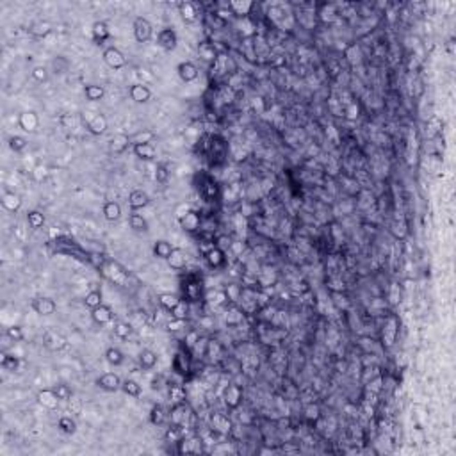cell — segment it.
Instances as JSON below:
<instances>
[{
    "label": "cell",
    "mask_w": 456,
    "mask_h": 456,
    "mask_svg": "<svg viewBox=\"0 0 456 456\" xmlns=\"http://www.w3.org/2000/svg\"><path fill=\"white\" fill-rule=\"evenodd\" d=\"M0 365H2L6 371H16L18 365H20V360H18L14 355L2 353V358H0Z\"/></svg>",
    "instance_id": "db71d44e"
},
{
    "label": "cell",
    "mask_w": 456,
    "mask_h": 456,
    "mask_svg": "<svg viewBox=\"0 0 456 456\" xmlns=\"http://www.w3.org/2000/svg\"><path fill=\"white\" fill-rule=\"evenodd\" d=\"M31 306L38 316H45V317L57 312V303H55V300H52V298H48V296L34 298V300L31 301Z\"/></svg>",
    "instance_id": "7c38bea8"
},
{
    "label": "cell",
    "mask_w": 456,
    "mask_h": 456,
    "mask_svg": "<svg viewBox=\"0 0 456 456\" xmlns=\"http://www.w3.org/2000/svg\"><path fill=\"white\" fill-rule=\"evenodd\" d=\"M157 45H159L162 50L166 52H173L175 48H177L178 45V36L177 32L173 31L171 27H164L159 31V34H157Z\"/></svg>",
    "instance_id": "4fadbf2b"
},
{
    "label": "cell",
    "mask_w": 456,
    "mask_h": 456,
    "mask_svg": "<svg viewBox=\"0 0 456 456\" xmlns=\"http://www.w3.org/2000/svg\"><path fill=\"white\" fill-rule=\"evenodd\" d=\"M191 417V408L188 406V403H175L171 406L170 413H168V419H170L171 424L180 426V428H185L188 426V421Z\"/></svg>",
    "instance_id": "5b68a950"
},
{
    "label": "cell",
    "mask_w": 456,
    "mask_h": 456,
    "mask_svg": "<svg viewBox=\"0 0 456 456\" xmlns=\"http://www.w3.org/2000/svg\"><path fill=\"white\" fill-rule=\"evenodd\" d=\"M242 398H244V390H242L241 385L237 383H228L223 390V401L230 410H235L241 406Z\"/></svg>",
    "instance_id": "3957f363"
},
{
    "label": "cell",
    "mask_w": 456,
    "mask_h": 456,
    "mask_svg": "<svg viewBox=\"0 0 456 456\" xmlns=\"http://www.w3.org/2000/svg\"><path fill=\"white\" fill-rule=\"evenodd\" d=\"M0 201H2V207L6 209L7 212H18L22 209V196L16 193H11V191L4 193Z\"/></svg>",
    "instance_id": "484cf974"
},
{
    "label": "cell",
    "mask_w": 456,
    "mask_h": 456,
    "mask_svg": "<svg viewBox=\"0 0 456 456\" xmlns=\"http://www.w3.org/2000/svg\"><path fill=\"white\" fill-rule=\"evenodd\" d=\"M121 378H119L118 375H114V372H103L102 376H98V380H96V385H98L102 390L106 392H116L121 388Z\"/></svg>",
    "instance_id": "ac0fdd59"
},
{
    "label": "cell",
    "mask_w": 456,
    "mask_h": 456,
    "mask_svg": "<svg viewBox=\"0 0 456 456\" xmlns=\"http://www.w3.org/2000/svg\"><path fill=\"white\" fill-rule=\"evenodd\" d=\"M129 95H130V98H132L136 103H147L148 100L152 98V89L148 88L147 84H141V82H137V84L130 86Z\"/></svg>",
    "instance_id": "cb8c5ba5"
},
{
    "label": "cell",
    "mask_w": 456,
    "mask_h": 456,
    "mask_svg": "<svg viewBox=\"0 0 456 456\" xmlns=\"http://www.w3.org/2000/svg\"><path fill=\"white\" fill-rule=\"evenodd\" d=\"M232 421L225 413H212L211 417V429L212 435H228L232 431Z\"/></svg>",
    "instance_id": "2e32d148"
},
{
    "label": "cell",
    "mask_w": 456,
    "mask_h": 456,
    "mask_svg": "<svg viewBox=\"0 0 456 456\" xmlns=\"http://www.w3.org/2000/svg\"><path fill=\"white\" fill-rule=\"evenodd\" d=\"M152 252H153V257H157V259L168 260V259H170V255H171V252H173V246H171V242L160 239V241L153 242Z\"/></svg>",
    "instance_id": "1f68e13d"
},
{
    "label": "cell",
    "mask_w": 456,
    "mask_h": 456,
    "mask_svg": "<svg viewBox=\"0 0 456 456\" xmlns=\"http://www.w3.org/2000/svg\"><path fill=\"white\" fill-rule=\"evenodd\" d=\"M225 66H226V73H235V72H237V65H235V61L232 57H226Z\"/></svg>",
    "instance_id": "03108f58"
},
{
    "label": "cell",
    "mask_w": 456,
    "mask_h": 456,
    "mask_svg": "<svg viewBox=\"0 0 456 456\" xmlns=\"http://www.w3.org/2000/svg\"><path fill=\"white\" fill-rule=\"evenodd\" d=\"M170 399L175 403H184L188 399V392L182 385H170Z\"/></svg>",
    "instance_id": "c3c4849f"
},
{
    "label": "cell",
    "mask_w": 456,
    "mask_h": 456,
    "mask_svg": "<svg viewBox=\"0 0 456 456\" xmlns=\"http://www.w3.org/2000/svg\"><path fill=\"white\" fill-rule=\"evenodd\" d=\"M137 360H139L141 369H144V371H152V369L157 365V353L147 347V349H143L139 353V358H137Z\"/></svg>",
    "instance_id": "d6a6232c"
},
{
    "label": "cell",
    "mask_w": 456,
    "mask_h": 456,
    "mask_svg": "<svg viewBox=\"0 0 456 456\" xmlns=\"http://www.w3.org/2000/svg\"><path fill=\"white\" fill-rule=\"evenodd\" d=\"M157 301H159V305L162 306L164 310L171 312L175 306L180 303V298H178L177 294H173V293H160L159 296H157Z\"/></svg>",
    "instance_id": "836d02e7"
},
{
    "label": "cell",
    "mask_w": 456,
    "mask_h": 456,
    "mask_svg": "<svg viewBox=\"0 0 456 456\" xmlns=\"http://www.w3.org/2000/svg\"><path fill=\"white\" fill-rule=\"evenodd\" d=\"M100 271H102L103 275H106L107 278L111 280V282L118 283V285H123V283H125V280L129 278V273H127L125 269L119 266L118 262H114V260H107V262L103 264V267L100 269Z\"/></svg>",
    "instance_id": "30bf717a"
},
{
    "label": "cell",
    "mask_w": 456,
    "mask_h": 456,
    "mask_svg": "<svg viewBox=\"0 0 456 456\" xmlns=\"http://www.w3.org/2000/svg\"><path fill=\"white\" fill-rule=\"evenodd\" d=\"M203 260L211 269H221L226 264V252L219 246L212 244L211 248L203 252Z\"/></svg>",
    "instance_id": "277c9868"
},
{
    "label": "cell",
    "mask_w": 456,
    "mask_h": 456,
    "mask_svg": "<svg viewBox=\"0 0 456 456\" xmlns=\"http://www.w3.org/2000/svg\"><path fill=\"white\" fill-rule=\"evenodd\" d=\"M177 73H178V77H180L182 82L189 84V82L196 80L198 75H200V70H198V66L194 65V63L184 61V63H180V65L177 66Z\"/></svg>",
    "instance_id": "ffe728a7"
},
{
    "label": "cell",
    "mask_w": 456,
    "mask_h": 456,
    "mask_svg": "<svg viewBox=\"0 0 456 456\" xmlns=\"http://www.w3.org/2000/svg\"><path fill=\"white\" fill-rule=\"evenodd\" d=\"M188 316H189V301L180 300V303H178L173 310H171V317H177V319H185V321H188Z\"/></svg>",
    "instance_id": "11a10c76"
},
{
    "label": "cell",
    "mask_w": 456,
    "mask_h": 456,
    "mask_svg": "<svg viewBox=\"0 0 456 456\" xmlns=\"http://www.w3.org/2000/svg\"><path fill=\"white\" fill-rule=\"evenodd\" d=\"M168 421V412L162 405H153L150 410V422L153 426H162Z\"/></svg>",
    "instance_id": "f35d334b"
},
{
    "label": "cell",
    "mask_w": 456,
    "mask_h": 456,
    "mask_svg": "<svg viewBox=\"0 0 456 456\" xmlns=\"http://www.w3.org/2000/svg\"><path fill=\"white\" fill-rule=\"evenodd\" d=\"M198 341H200V334H198L196 330L188 331V334H185V339H184V342H185V349H188V351H193Z\"/></svg>",
    "instance_id": "6125c7cd"
},
{
    "label": "cell",
    "mask_w": 456,
    "mask_h": 456,
    "mask_svg": "<svg viewBox=\"0 0 456 456\" xmlns=\"http://www.w3.org/2000/svg\"><path fill=\"white\" fill-rule=\"evenodd\" d=\"M84 96L89 102H100L106 96V89H103V86L98 84H88L84 88Z\"/></svg>",
    "instance_id": "e575fe53"
},
{
    "label": "cell",
    "mask_w": 456,
    "mask_h": 456,
    "mask_svg": "<svg viewBox=\"0 0 456 456\" xmlns=\"http://www.w3.org/2000/svg\"><path fill=\"white\" fill-rule=\"evenodd\" d=\"M113 331L119 341H127V339H130V335H132L134 328H132V324L127 323V321H118V323L114 324Z\"/></svg>",
    "instance_id": "ab89813d"
},
{
    "label": "cell",
    "mask_w": 456,
    "mask_h": 456,
    "mask_svg": "<svg viewBox=\"0 0 456 456\" xmlns=\"http://www.w3.org/2000/svg\"><path fill=\"white\" fill-rule=\"evenodd\" d=\"M6 335L11 339V341H14V342H22V341H24V339H25L24 328H22V326H18V324H13V326H9V328H7Z\"/></svg>",
    "instance_id": "94428289"
},
{
    "label": "cell",
    "mask_w": 456,
    "mask_h": 456,
    "mask_svg": "<svg viewBox=\"0 0 456 456\" xmlns=\"http://www.w3.org/2000/svg\"><path fill=\"white\" fill-rule=\"evenodd\" d=\"M185 301H200L201 300V283L200 282H188L184 285Z\"/></svg>",
    "instance_id": "d590c367"
},
{
    "label": "cell",
    "mask_w": 456,
    "mask_h": 456,
    "mask_svg": "<svg viewBox=\"0 0 456 456\" xmlns=\"http://www.w3.org/2000/svg\"><path fill=\"white\" fill-rule=\"evenodd\" d=\"M184 437H185V431H184V428H180V426L171 424L170 428H168V431H166V440H168V442L177 444V442H180Z\"/></svg>",
    "instance_id": "f907efd6"
},
{
    "label": "cell",
    "mask_w": 456,
    "mask_h": 456,
    "mask_svg": "<svg viewBox=\"0 0 456 456\" xmlns=\"http://www.w3.org/2000/svg\"><path fill=\"white\" fill-rule=\"evenodd\" d=\"M29 32H31L34 38H45V36H48L52 32V25L43 20L36 22V24H32L31 27H29Z\"/></svg>",
    "instance_id": "7bdbcfd3"
},
{
    "label": "cell",
    "mask_w": 456,
    "mask_h": 456,
    "mask_svg": "<svg viewBox=\"0 0 456 456\" xmlns=\"http://www.w3.org/2000/svg\"><path fill=\"white\" fill-rule=\"evenodd\" d=\"M82 123V116L78 114H63L61 116V125L65 129H77Z\"/></svg>",
    "instance_id": "9f6ffc18"
},
{
    "label": "cell",
    "mask_w": 456,
    "mask_h": 456,
    "mask_svg": "<svg viewBox=\"0 0 456 456\" xmlns=\"http://www.w3.org/2000/svg\"><path fill=\"white\" fill-rule=\"evenodd\" d=\"M18 127H20L24 132H36L39 127V118L34 111H24L20 116H18Z\"/></svg>",
    "instance_id": "e0dca14e"
},
{
    "label": "cell",
    "mask_w": 456,
    "mask_h": 456,
    "mask_svg": "<svg viewBox=\"0 0 456 456\" xmlns=\"http://www.w3.org/2000/svg\"><path fill=\"white\" fill-rule=\"evenodd\" d=\"M43 346L47 347L48 351H54V353H57V351L66 349V346H68V341H66L65 335H61L59 331L47 330L43 334Z\"/></svg>",
    "instance_id": "8fae6325"
},
{
    "label": "cell",
    "mask_w": 456,
    "mask_h": 456,
    "mask_svg": "<svg viewBox=\"0 0 456 456\" xmlns=\"http://www.w3.org/2000/svg\"><path fill=\"white\" fill-rule=\"evenodd\" d=\"M91 38L96 45H102L103 41H107L111 38V31L107 27L106 22H95L91 27Z\"/></svg>",
    "instance_id": "4316f807"
},
{
    "label": "cell",
    "mask_w": 456,
    "mask_h": 456,
    "mask_svg": "<svg viewBox=\"0 0 456 456\" xmlns=\"http://www.w3.org/2000/svg\"><path fill=\"white\" fill-rule=\"evenodd\" d=\"M205 300L209 301V303L211 305H225L228 300H230V298H228V294H226V291H221V289H216V291H211V293L207 294V296H205Z\"/></svg>",
    "instance_id": "7dc6e473"
},
{
    "label": "cell",
    "mask_w": 456,
    "mask_h": 456,
    "mask_svg": "<svg viewBox=\"0 0 456 456\" xmlns=\"http://www.w3.org/2000/svg\"><path fill=\"white\" fill-rule=\"evenodd\" d=\"M178 454H200L203 453V440L200 437H184L180 442L175 444Z\"/></svg>",
    "instance_id": "ba28073f"
},
{
    "label": "cell",
    "mask_w": 456,
    "mask_h": 456,
    "mask_svg": "<svg viewBox=\"0 0 456 456\" xmlns=\"http://www.w3.org/2000/svg\"><path fill=\"white\" fill-rule=\"evenodd\" d=\"M91 319L95 324H100V326H103V324H109L113 323L114 319V314H113V308H111L109 305L102 303L100 306H96V308L91 310Z\"/></svg>",
    "instance_id": "d6986e66"
},
{
    "label": "cell",
    "mask_w": 456,
    "mask_h": 456,
    "mask_svg": "<svg viewBox=\"0 0 456 456\" xmlns=\"http://www.w3.org/2000/svg\"><path fill=\"white\" fill-rule=\"evenodd\" d=\"M178 13L185 24H194L200 16V7L196 2H180L178 4Z\"/></svg>",
    "instance_id": "603a6c76"
},
{
    "label": "cell",
    "mask_w": 456,
    "mask_h": 456,
    "mask_svg": "<svg viewBox=\"0 0 456 456\" xmlns=\"http://www.w3.org/2000/svg\"><path fill=\"white\" fill-rule=\"evenodd\" d=\"M166 262L173 271H182V269H185V266H188V257H185V253L182 252L180 248H173V252H171L170 259H168Z\"/></svg>",
    "instance_id": "83f0119b"
},
{
    "label": "cell",
    "mask_w": 456,
    "mask_h": 456,
    "mask_svg": "<svg viewBox=\"0 0 456 456\" xmlns=\"http://www.w3.org/2000/svg\"><path fill=\"white\" fill-rule=\"evenodd\" d=\"M132 147V141H130V136L127 134H116L113 139L109 141V150L114 155H119V153H125L129 148Z\"/></svg>",
    "instance_id": "d4e9b609"
},
{
    "label": "cell",
    "mask_w": 456,
    "mask_h": 456,
    "mask_svg": "<svg viewBox=\"0 0 456 456\" xmlns=\"http://www.w3.org/2000/svg\"><path fill=\"white\" fill-rule=\"evenodd\" d=\"M155 180L159 182V184H166V182L170 180V171H168V168L164 166V164H159V166L155 168Z\"/></svg>",
    "instance_id": "be15d7a7"
},
{
    "label": "cell",
    "mask_w": 456,
    "mask_h": 456,
    "mask_svg": "<svg viewBox=\"0 0 456 456\" xmlns=\"http://www.w3.org/2000/svg\"><path fill=\"white\" fill-rule=\"evenodd\" d=\"M121 390L125 392L127 396H130V398H139V396L143 394V387H141L136 380H125L121 383Z\"/></svg>",
    "instance_id": "f6af8a7d"
},
{
    "label": "cell",
    "mask_w": 456,
    "mask_h": 456,
    "mask_svg": "<svg viewBox=\"0 0 456 456\" xmlns=\"http://www.w3.org/2000/svg\"><path fill=\"white\" fill-rule=\"evenodd\" d=\"M102 214L107 221L111 223L118 221V219L121 218V205H119L118 201H106L102 207Z\"/></svg>",
    "instance_id": "4dcf8cb0"
},
{
    "label": "cell",
    "mask_w": 456,
    "mask_h": 456,
    "mask_svg": "<svg viewBox=\"0 0 456 456\" xmlns=\"http://www.w3.org/2000/svg\"><path fill=\"white\" fill-rule=\"evenodd\" d=\"M129 225L134 232H148V221L143 218V214H137L134 211L129 216Z\"/></svg>",
    "instance_id": "60d3db41"
},
{
    "label": "cell",
    "mask_w": 456,
    "mask_h": 456,
    "mask_svg": "<svg viewBox=\"0 0 456 456\" xmlns=\"http://www.w3.org/2000/svg\"><path fill=\"white\" fill-rule=\"evenodd\" d=\"M54 390H55V394L59 396L61 401H70V399L73 398V390L70 388V385H66V383H57L54 387Z\"/></svg>",
    "instance_id": "6f0895ef"
},
{
    "label": "cell",
    "mask_w": 456,
    "mask_h": 456,
    "mask_svg": "<svg viewBox=\"0 0 456 456\" xmlns=\"http://www.w3.org/2000/svg\"><path fill=\"white\" fill-rule=\"evenodd\" d=\"M255 6L257 4L253 0H234V2L226 4V9L235 16H248L255 9Z\"/></svg>",
    "instance_id": "44dd1931"
},
{
    "label": "cell",
    "mask_w": 456,
    "mask_h": 456,
    "mask_svg": "<svg viewBox=\"0 0 456 456\" xmlns=\"http://www.w3.org/2000/svg\"><path fill=\"white\" fill-rule=\"evenodd\" d=\"M303 417L308 424H316V422L321 419V406L317 405V403H310V405H306L303 410Z\"/></svg>",
    "instance_id": "ee69618b"
},
{
    "label": "cell",
    "mask_w": 456,
    "mask_h": 456,
    "mask_svg": "<svg viewBox=\"0 0 456 456\" xmlns=\"http://www.w3.org/2000/svg\"><path fill=\"white\" fill-rule=\"evenodd\" d=\"M27 223L31 228H34V230H39V228H43L45 225V214L39 211H31L27 214Z\"/></svg>",
    "instance_id": "816d5d0a"
},
{
    "label": "cell",
    "mask_w": 456,
    "mask_h": 456,
    "mask_svg": "<svg viewBox=\"0 0 456 456\" xmlns=\"http://www.w3.org/2000/svg\"><path fill=\"white\" fill-rule=\"evenodd\" d=\"M157 139V134L153 132L150 129H143L139 132H136L134 136H130V141H132V147L134 144H143V143H153Z\"/></svg>",
    "instance_id": "74e56055"
},
{
    "label": "cell",
    "mask_w": 456,
    "mask_h": 456,
    "mask_svg": "<svg viewBox=\"0 0 456 456\" xmlns=\"http://www.w3.org/2000/svg\"><path fill=\"white\" fill-rule=\"evenodd\" d=\"M150 203V196H148L147 191L143 189H134L132 193L129 194V207L132 209L134 212L141 211V209L148 207Z\"/></svg>",
    "instance_id": "7402d4cb"
},
{
    "label": "cell",
    "mask_w": 456,
    "mask_h": 456,
    "mask_svg": "<svg viewBox=\"0 0 456 456\" xmlns=\"http://www.w3.org/2000/svg\"><path fill=\"white\" fill-rule=\"evenodd\" d=\"M399 334V321L396 316H388L387 321H385V326L381 330V342H383L385 347H392L398 339Z\"/></svg>",
    "instance_id": "8992f818"
},
{
    "label": "cell",
    "mask_w": 456,
    "mask_h": 456,
    "mask_svg": "<svg viewBox=\"0 0 456 456\" xmlns=\"http://www.w3.org/2000/svg\"><path fill=\"white\" fill-rule=\"evenodd\" d=\"M134 153L137 159L141 160H153L157 157V148L153 143H143V144H134L132 147Z\"/></svg>",
    "instance_id": "f1b7e54d"
},
{
    "label": "cell",
    "mask_w": 456,
    "mask_h": 456,
    "mask_svg": "<svg viewBox=\"0 0 456 456\" xmlns=\"http://www.w3.org/2000/svg\"><path fill=\"white\" fill-rule=\"evenodd\" d=\"M132 29H134V38H136L137 43H147V41L152 39L153 25L147 20V18L137 16L136 20H134Z\"/></svg>",
    "instance_id": "9c48e42d"
},
{
    "label": "cell",
    "mask_w": 456,
    "mask_h": 456,
    "mask_svg": "<svg viewBox=\"0 0 456 456\" xmlns=\"http://www.w3.org/2000/svg\"><path fill=\"white\" fill-rule=\"evenodd\" d=\"M171 369L178 375H188L191 371V358L184 353H177L171 362Z\"/></svg>",
    "instance_id": "f546056e"
},
{
    "label": "cell",
    "mask_w": 456,
    "mask_h": 456,
    "mask_svg": "<svg viewBox=\"0 0 456 456\" xmlns=\"http://www.w3.org/2000/svg\"><path fill=\"white\" fill-rule=\"evenodd\" d=\"M188 326V321L185 319H177V317H171L166 323V330L171 331V334H177V331H182Z\"/></svg>",
    "instance_id": "91938a15"
},
{
    "label": "cell",
    "mask_w": 456,
    "mask_h": 456,
    "mask_svg": "<svg viewBox=\"0 0 456 456\" xmlns=\"http://www.w3.org/2000/svg\"><path fill=\"white\" fill-rule=\"evenodd\" d=\"M390 234L394 235L396 239H399V241L406 239V235H408V228H406V223L405 221H399V219H396V221L390 225Z\"/></svg>",
    "instance_id": "f5cc1de1"
},
{
    "label": "cell",
    "mask_w": 456,
    "mask_h": 456,
    "mask_svg": "<svg viewBox=\"0 0 456 456\" xmlns=\"http://www.w3.org/2000/svg\"><path fill=\"white\" fill-rule=\"evenodd\" d=\"M27 137H24V136H11L9 137V148L13 152H22V150H25V148H27Z\"/></svg>",
    "instance_id": "680465c9"
},
{
    "label": "cell",
    "mask_w": 456,
    "mask_h": 456,
    "mask_svg": "<svg viewBox=\"0 0 456 456\" xmlns=\"http://www.w3.org/2000/svg\"><path fill=\"white\" fill-rule=\"evenodd\" d=\"M178 223H180L182 230L188 232V234H200V232L203 230V228H201L203 218H201V214L196 211H188L185 214H180Z\"/></svg>",
    "instance_id": "7a4b0ae2"
},
{
    "label": "cell",
    "mask_w": 456,
    "mask_h": 456,
    "mask_svg": "<svg viewBox=\"0 0 456 456\" xmlns=\"http://www.w3.org/2000/svg\"><path fill=\"white\" fill-rule=\"evenodd\" d=\"M103 296H102V291L100 289H93L91 293H88L86 294V298H84V305L88 306L89 310H93V308H96V306H100L103 303Z\"/></svg>",
    "instance_id": "bcb514c9"
},
{
    "label": "cell",
    "mask_w": 456,
    "mask_h": 456,
    "mask_svg": "<svg viewBox=\"0 0 456 456\" xmlns=\"http://www.w3.org/2000/svg\"><path fill=\"white\" fill-rule=\"evenodd\" d=\"M82 123H84L86 130L91 136H102V134H106L107 127H109L107 118L100 113H86L82 116Z\"/></svg>",
    "instance_id": "6da1fadb"
},
{
    "label": "cell",
    "mask_w": 456,
    "mask_h": 456,
    "mask_svg": "<svg viewBox=\"0 0 456 456\" xmlns=\"http://www.w3.org/2000/svg\"><path fill=\"white\" fill-rule=\"evenodd\" d=\"M106 360L109 362L111 365H114V367H118V365H121L123 362H125V355H123V351L119 349V347H107L106 351Z\"/></svg>",
    "instance_id": "b9f144b4"
},
{
    "label": "cell",
    "mask_w": 456,
    "mask_h": 456,
    "mask_svg": "<svg viewBox=\"0 0 456 456\" xmlns=\"http://www.w3.org/2000/svg\"><path fill=\"white\" fill-rule=\"evenodd\" d=\"M32 78L38 82H45L48 78V70L45 68V66H34V70H32Z\"/></svg>",
    "instance_id": "e7e4bbea"
},
{
    "label": "cell",
    "mask_w": 456,
    "mask_h": 456,
    "mask_svg": "<svg viewBox=\"0 0 456 456\" xmlns=\"http://www.w3.org/2000/svg\"><path fill=\"white\" fill-rule=\"evenodd\" d=\"M198 57L207 65H216L219 57V52L216 48V45H212L211 41H200L198 43Z\"/></svg>",
    "instance_id": "9a60e30c"
},
{
    "label": "cell",
    "mask_w": 456,
    "mask_h": 456,
    "mask_svg": "<svg viewBox=\"0 0 456 456\" xmlns=\"http://www.w3.org/2000/svg\"><path fill=\"white\" fill-rule=\"evenodd\" d=\"M102 59L111 70H123L127 66V57L119 48L116 47H107L102 54Z\"/></svg>",
    "instance_id": "52a82bcc"
},
{
    "label": "cell",
    "mask_w": 456,
    "mask_h": 456,
    "mask_svg": "<svg viewBox=\"0 0 456 456\" xmlns=\"http://www.w3.org/2000/svg\"><path fill=\"white\" fill-rule=\"evenodd\" d=\"M203 196L207 198L209 201H214L216 198L219 196V185L216 184L212 178H207V182H205V185H203Z\"/></svg>",
    "instance_id": "681fc988"
},
{
    "label": "cell",
    "mask_w": 456,
    "mask_h": 456,
    "mask_svg": "<svg viewBox=\"0 0 456 456\" xmlns=\"http://www.w3.org/2000/svg\"><path fill=\"white\" fill-rule=\"evenodd\" d=\"M36 399H38V403L43 408L47 410H57L59 405H61V399H59V396L55 394L54 387L52 388H41V390L38 392V396H36Z\"/></svg>",
    "instance_id": "5bb4252c"
},
{
    "label": "cell",
    "mask_w": 456,
    "mask_h": 456,
    "mask_svg": "<svg viewBox=\"0 0 456 456\" xmlns=\"http://www.w3.org/2000/svg\"><path fill=\"white\" fill-rule=\"evenodd\" d=\"M57 428L65 435H73L77 431V421L72 416H63L57 421Z\"/></svg>",
    "instance_id": "8d00e7d4"
}]
</instances>
